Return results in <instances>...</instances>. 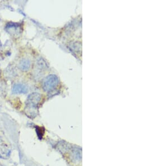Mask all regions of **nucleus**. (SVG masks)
<instances>
[{
  "label": "nucleus",
  "instance_id": "f257e3e1",
  "mask_svg": "<svg viewBox=\"0 0 168 166\" xmlns=\"http://www.w3.org/2000/svg\"><path fill=\"white\" fill-rule=\"evenodd\" d=\"M41 99V95L34 92L29 95L26 102V106L25 108V113L29 118L35 117L36 115V107Z\"/></svg>",
  "mask_w": 168,
  "mask_h": 166
},
{
  "label": "nucleus",
  "instance_id": "f03ea898",
  "mask_svg": "<svg viewBox=\"0 0 168 166\" xmlns=\"http://www.w3.org/2000/svg\"><path fill=\"white\" fill-rule=\"evenodd\" d=\"M58 83L57 77L54 75L49 76L44 79L43 87L46 91H49L56 87Z\"/></svg>",
  "mask_w": 168,
  "mask_h": 166
},
{
  "label": "nucleus",
  "instance_id": "7ed1b4c3",
  "mask_svg": "<svg viewBox=\"0 0 168 166\" xmlns=\"http://www.w3.org/2000/svg\"><path fill=\"white\" fill-rule=\"evenodd\" d=\"M12 92L14 94H25L28 92V87L25 84L16 83L14 85Z\"/></svg>",
  "mask_w": 168,
  "mask_h": 166
},
{
  "label": "nucleus",
  "instance_id": "20e7f679",
  "mask_svg": "<svg viewBox=\"0 0 168 166\" xmlns=\"http://www.w3.org/2000/svg\"><path fill=\"white\" fill-rule=\"evenodd\" d=\"M30 66H31V62L27 58L21 59L19 64V68L23 71H28L29 69H30Z\"/></svg>",
  "mask_w": 168,
  "mask_h": 166
},
{
  "label": "nucleus",
  "instance_id": "39448f33",
  "mask_svg": "<svg viewBox=\"0 0 168 166\" xmlns=\"http://www.w3.org/2000/svg\"><path fill=\"white\" fill-rule=\"evenodd\" d=\"M0 158H3V156H1V153H0Z\"/></svg>",
  "mask_w": 168,
  "mask_h": 166
}]
</instances>
